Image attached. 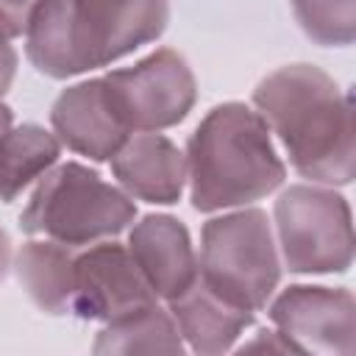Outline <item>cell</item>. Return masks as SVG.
Returning <instances> with one entry per match:
<instances>
[{
    "instance_id": "obj_1",
    "label": "cell",
    "mask_w": 356,
    "mask_h": 356,
    "mask_svg": "<svg viewBox=\"0 0 356 356\" xmlns=\"http://www.w3.org/2000/svg\"><path fill=\"white\" fill-rule=\"evenodd\" d=\"M253 103L281 139L298 175L348 186L356 175V122L350 95L314 64H286L264 75Z\"/></svg>"
},
{
    "instance_id": "obj_2",
    "label": "cell",
    "mask_w": 356,
    "mask_h": 356,
    "mask_svg": "<svg viewBox=\"0 0 356 356\" xmlns=\"http://www.w3.org/2000/svg\"><path fill=\"white\" fill-rule=\"evenodd\" d=\"M167 22L170 0H39L22 33L25 56L64 81L156 42Z\"/></svg>"
},
{
    "instance_id": "obj_3",
    "label": "cell",
    "mask_w": 356,
    "mask_h": 356,
    "mask_svg": "<svg viewBox=\"0 0 356 356\" xmlns=\"http://www.w3.org/2000/svg\"><path fill=\"white\" fill-rule=\"evenodd\" d=\"M189 200L197 211L248 206L275 192L286 167L270 139V125L245 103L214 106L186 142Z\"/></svg>"
},
{
    "instance_id": "obj_4",
    "label": "cell",
    "mask_w": 356,
    "mask_h": 356,
    "mask_svg": "<svg viewBox=\"0 0 356 356\" xmlns=\"http://www.w3.org/2000/svg\"><path fill=\"white\" fill-rule=\"evenodd\" d=\"M136 217L131 195L78 161L50 167L19 214L28 236L83 248L122 234Z\"/></svg>"
},
{
    "instance_id": "obj_5",
    "label": "cell",
    "mask_w": 356,
    "mask_h": 356,
    "mask_svg": "<svg viewBox=\"0 0 356 356\" xmlns=\"http://www.w3.org/2000/svg\"><path fill=\"white\" fill-rule=\"evenodd\" d=\"M197 275L234 303L250 312L264 309L281 281V256L267 211L242 206L203 222Z\"/></svg>"
},
{
    "instance_id": "obj_6",
    "label": "cell",
    "mask_w": 356,
    "mask_h": 356,
    "mask_svg": "<svg viewBox=\"0 0 356 356\" xmlns=\"http://www.w3.org/2000/svg\"><path fill=\"white\" fill-rule=\"evenodd\" d=\"M281 261L295 275L345 273L353 264L348 200L323 184L286 186L273 209Z\"/></svg>"
},
{
    "instance_id": "obj_7",
    "label": "cell",
    "mask_w": 356,
    "mask_h": 356,
    "mask_svg": "<svg viewBox=\"0 0 356 356\" xmlns=\"http://www.w3.org/2000/svg\"><path fill=\"white\" fill-rule=\"evenodd\" d=\"M103 81L131 134L172 128L186 120L197 100L195 72L172 47H159L134 67L111 70Z\"/></svg>"
},
{
    "instance_id": "obj_8",
    "label": "cell",
    "mask_w": 356,
    "mask_h": 356,
    "mask_svg": "<svg viewBox=\"0 0 356 356\" xmlns=\"http://www.w3.org/2000/svg\"><path fill=\"white\" fill-rule=\"evenodd\" d=\"M159 303V295L142 275L128 245L100 239L75 248L70 314L92 323H114Z\"/></svg>"
},
{
    "instance_id": "obj_9",
    "label": "cell",
    "mask_w": 356,
    "mask_h": 356,
    "mask_svg": "<svg viewBox=\"0 0 356 356\" xmlns=\"http://www.w3.org/2000/svg\"><path fill=\"white\" fill-rule=\"evenodd\" d=\"M267 314L295 353L348 356L356 348V300L345 286L292 284Z\"/></svg>"
},
{
    "instance_id": "obj_10",
    "label": "cell",
    "mask_w": 356,
    "mask_h": 356,
    "mask_svg": "<svg viewBox=\"0 0 356 356\" xmlns=\"http://www.w3.org/2000/svg\"><path fill=\"white\" fill-rule=\"evenodd\" d=\"M50 125L61 145L92 161H108L131 136L103 78L67 86L50 106Z\"/></svg>"
},
{
    "instance_id": "obj_11",
    "label": "cell",
    "mask_w": 356,
    "mask_h": 356,
    "mask_svg": "<svg viewBox=\"0 0 356 356\" xmlns=\"http://www.w3.org/2000/svg\"><path fill=\"white\" fill-rule=\"evenodd\" d=\"M108 161L120 189L136 200L172 206L184 195L186 159L178 145L159 131L131 134Z\"/></svg>"
},
{
    "instance_id": "obj_12",
    "label": "cell",
    "mask_w": 356,
    "mask_h": 356,
    "mask_svg": "<svg viewBox=\"0 0 356 356\" xmlns=\"http://www.w3.org/2000/svg\"><path fill=\"white\" fill-rule=\"evenodd\" d=\"M128 250L153 292L164 300L181 295L197 275V256L186 225L172 214H145L128 231Z\"/></svg>"
},
{
    "instance_id": "obj_13",
    "label": "cell",
    "mask_w": 356,
    "mask_h": 356,
    "mask_svg": "<svg viewBox=\"0 0 356 356\" xmlns=\"http://www.w3.org/2000/svg\"><path fill=\"white\" fill-rule=\"evenodd\" d=\"M167 303L181 339L189 345V350L203 356L231 350L234 342L242 337V331L253 325V314H256L234 303L214 286H209L200 275H195V281Z\"/></svg>"
},
{
    "instance_id": "obj_14",
    "label": "cell",
    "mask_w": 356,
    "mask_h": 356,
    "mask_svg": "<svg viewBox=\"0 0 356 356\" xmlns=\"http://www.w3.org/2000/svg\"><path fill=\"white\" fill-rule=\"evenodd\" d=\"M75 248L53 239H28L14 256V273L36 309L53 317L70 314Z\"/></svg>"
},
{
    "instance_id": "obj_15",
    "label": "cell",
    "mask_w": 356,
    "mask_h": 356,
    "mask_svg": "<svg viewBox=\"0 0 356 356\" xmlns=\"http://www.w3.org/2000/svg\"><path fill=\"white\" fill-rule=\"evenodd\" d=\"M58 136L42 125H11L0 136V203H11L25 186L42 178L58 161Z\"/></svg>"
},
{
    "instance_id": "obj_16",
    "label": "cell",
    "mask_w": 356,
    "mask_h": 356,
    "mask_svg": "<svg viewBox=\"0 0 356 356\" xmlns=\"http://www.w3.org/2000/svg\"><path fill=\"white\" fill-rule=\"evenodd\" d=\"M95 353H181L184 339L170 312L159 303L120 317L114 323H103L92 345Z\"/></svg>"
},
{
    "instance_id": "obj_17",
    "label": "cell",
    "mask_w": 356,
    "mask_h": 356,
    "mask_svg": "<svg viewBox=\"0 0 356 356\" xmlns=\"http://www.w3.org/2000/svg\"><path fill=\"white\" fill-rule=\"evenodd\" d=\"M300 31L323 47H345L356 39V0H289Z\"/></svg>"
},
{
    "instance_id": "obj_18",
    "label": "cell",
    "mask_w": 356,
    "mask_h": 356,
    "mask_svg": "<svg viewBox=\"0 0 356 356\" xmlns=\"http://www.w3.org/2000/svg\"><path fill=\"white\" fill-rule=\"evenodd\" d=\"M36 3L39 0H0V33L8 39L22 36Z\"/></svg>"
},
{
    "instance_id": "obj_19",
    "label": "cell",
    "mask_w": 356,
    "mask_h": 356,
    "mask_svg": "<svg viewBox=\"0 0 356 356\" xmlns=\"http://www.w3.org/2000/svg\"><path fill=\"white\" fill-rule=\"evenodd\" d=\"M236 350H275V353H295L292 350V345L278 334V331H267V328H261L253 339H248V342H242Z\"/></svg>"
},
{
    "instance_id": "obj_20",
    "label": "cell",
    "mask_w": 356,
    "mask_h": 356,
    "mask_svg": "<svg viewBox=\"0 0 356 356\" xmlns=\"http://www.w3.org/2000/svg\"><path fill=\"white\" fill-rule=\"evenodd\" d=\"M17 75V50L11 47V39L0 33V97L11 89Z\"/></svg>"
},
{
    "instance_id": "obj_21",
    "label": "cell",
    "mask_w": 356,
    "mask_h": 356,
    "mask_svg": "<svg viewBox=\"0 0 356 356\" xmlns=\"http://www.w3.org/2000/svg\"><path fill=\"white\" fill-rule=\"evenodd\" d=\"M8 264H11V242H8V234L0 228V284L8 273Z\"/></svg>"
},
{
    "instance_id": "obj_22",
    "label": "cell",
    "mask_w": 356,
    "mask_h": 356,
    "mask_svg": "<svg viewBox=\"0 0 356 356\" xmlns=\"http://www.w3.org/2000/svg\"><path fill=\"white\" fill-rule=\"evenodd\" d=\"M11 125H14V114H11V108H8L6 103H0V136H3Z\"/></svg>"
}]
</instances>
